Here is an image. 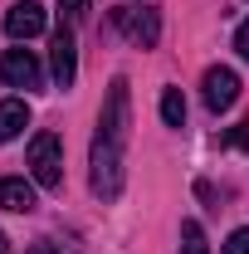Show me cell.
<instances>
[{"label":"cell","instance_id":"obj_3","mask_svg":"<svg viewBox=\"0 0 249 254\" xmlns=\"http://www.w3.org/2000/svg\"><path fill=\"white\" fill-rule=\"evenodd\" d=\"M113 25H118L132 44H142V49H152L156 39H161V15L147 10V5H123V10H113Z\"/></svg>","mask_w":249,"mask_h":254},{"label":"cell","instance_id":"obj_17","mask_svg":"<svg viewBox=\"0 0 249 254\" xmlns=\"http://www.w3.org/2000/svg\"><path fill=\"white\" fill-rule=\"evenodd\" d=\"M5 245H10V240H5V235H0V254H5Z\"/></svg>","mask_w":249,"mask_h":254},{"label":"cell","instance_id":"obj_1","mask_svg":"<svg viewBox=\"0 0 249 254\" xmlns=\"http://www.w3.org/2000/svg\"><path fill=\"white\" fill-rule=\"evenodd\" d=\"M123 147H127V78L108 88V108L98 118L93 137V195L98 200H118L123 190Z\"/></svg>","mask_w":249,"mask_h":254},{"label":"cell","instance_id":"obj_9","mask_svg":"<svg viewBox=\"0 0 249 254\" xmlns=\"http://www.w3.org/2000/svg\"><path fill=\"white\" fill-rule=\"evenodd\" d=\"M30 127V103L25 98H5L0 103V142H15Z\"/></svg>","mask_w":249,"mask_h":254},{"label":"cell","instance_id":"obj_14","mask_svg":"<svg viewBox=\"0 0 249 254\" xmlns=\"http://www.w3.org/2000/svg\"><path fill=\"white\" fill-rule=\"evenodd\" d=\"M235 54H240V59H249V20L235 30Z\"/></svg>","mask_w":249,"mask_h":254},{"label":"cell","instance_id":"obj_4","mask_svg":"<svg viewBox=\"0 0 249 254\" xmlns=\"http://www.w3.org/2000/svg\"><path fill=\"white\" fill-rule=\"evenodd\" d=\"M49 64H54V83L73 88V73H78V44H73V25L59 20V30L49 39Z\"/></svg>","mask_w":249,"mask_h":254},{"label":"cell","instance_id":"obj_5","mask_svg":"<svg viewBox=\"0 0 249 254\" xmlns=\"http://www.w3.org/2000/svg\"><path fill=\"white\" fill-rule=\"evenodd\" d=\"M200 98H205V108L210 113H225V108H235V98H240V73L235 68H205V78H200Z\"/></svg>","mask_w":249,"mask_h":254},{"label":"cell","instance_id":"obj_8","mask_svg":"<svg viewBox=\"0 0 249 254\" xmlns=\"http://www.w3.org/2000/svg\"><path fill=\"white\" fill-rule=\"evenodd\" d=\"M39 205V195L25 176H0V210H15V215H30Z\"/></svg>","mask_w":249,"mask_h":254},{"label":"cell","instance_id":"obj_6","mask_svg":"<svg viewBox=\"0 0 249 254\" xmlns=\"http://www.w3.org/2000/svg\"><path fill=\"white\" fill-rule=\"evenodd\" d=\"M0 78L10 88H39L44 83V68H39V59H34L30 49H5L0 54Z\"/></svg>","mask_w":249,"mask_h":254},{"label":"cell","instance_id":"obj_13","mask_svg":"<svg viewBox=\"0 0 249 254\" xmlns=\"http://www.w3.org/2000/svg\"><path fill=\"white\" fill-rule=\"evenodd\" d=\"M220 254H249V225H245V230H235V235L220 245Z\"/></svg>","mask_w":249,"mask_h":254},{"label":"cell","instance_id":"obj_12","mask_svg":"<svg viewBox=\"0 0 249 254\" xmlns=\"http://www.w3.org/2000/svg\"><path fill=\"white\" fill-rule=\"evenodd\" d=\"M88 5H93V0H59V20H68V25H78V20L88 15Z\"/></svg>","mask_w":249,"mask_h":254},{"label":"cell","instance_id":"obj_7","mask_svg":"<svg viewBox=\"0 0 249 254\" xmlns=\"http://www.w3.org/2000/svg\"><path fill=\"white\" fill-rule=\"evenodd\" d=\"M39 30H44V5L15 0V5L5 10V34H10V39H34Z\"/></svg>","mask_w":249,"mask_h":254},{"label":"cell","instance_id":"obj_15","mask_svg":"<svg viewBox=\"0 0 249 254\" xmlns=\"http://www.w3.org/2000/svg\"><path fill=\"white\" fill-rule=\"evenodd\" d=\"M25 254H63V245H59V240H34Z\"/></svg>","mask_w":249,"mask_h":254},{"label":"cell","instance_id":"obj_2","mask_svg":"<svg viewBox=\"0 0 249 254\" xmlns=\"http://www.w3.org/2000/svg\"><path fill=\"white\" fill-rule=\"evenodd\" d=\"M30 176H34V186H44V190L63 186V142L54 132H39L30 142Z\"/></svg>","mask_w":249,"mask_h":254},{"label":"cell","instance_id":"obj_16","mask_svg":"<svg viewBox=\"0 0 249 254\" xmlns=\"http://www.w3.org/2000/svg\"><path fill=\"white\" fill-rule=\"evenodd\" d=\"M225 147H249V123H240L230 137H225Z\"/></svg>","mask_w":249,"mask_h":254},{"label":"cell","instance_id":"obj_11","mask_svg":"<svg viewBox=\"0 0 249 254\" xmlns=\"http://www.w3.org/2000/svg\"><path fill=\"white\" fill-rule=\"evenodd\" d=\"M181 254H210V250H205V230H200L195 220L181 225Z\"/></svg>","mask_w":249,"mask_h":254},{"label":"cell","instance_id":"obj_10","mask_svg":"<svg viewBox=\"0 0 249 254\" xmlns=\"http://www.w3.org/2000/svg\"><path fill=\"white\" fill-rule=\"evenodd\" d=\"M161 123L166 127L186 123V98H181V88H166V93H161Z\"/></svg>","mask_w":249,"mask_h":254}]
</instances>
